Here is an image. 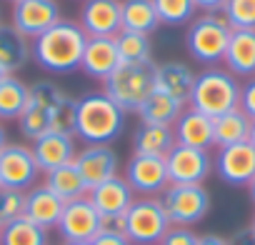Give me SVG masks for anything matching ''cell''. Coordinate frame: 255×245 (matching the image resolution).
<instances>
[{"instance_id": "1", "label": "cell", "mask_w": 255, "mask_h": 245, "mask_svg": "<svg viewBox=\"0 0 255 245\" xmlns=\"http://www.w3.org/2000/svg\"><path fill=\"white\" fill-rule=\"evenodd\" d=\"M73 115H75V100L60 85L50 80H38L30 85L28 105L18 118V122L20 133L28 140H35L53 130L73 133Z\"/></svg>"}, {"instance_id": "2", "label": "cell", "mask_w": 255, "mask_h": 245, "mask_svg": "<svg viewBox=\"0 0 255 245\" xmlns=\"http://www.w3.org/2000/svg\"><path fill=\"white\" fill-rule=\"evenodd\" d=\"M85 43H88V35L80 28V23L60 18L53 28L33 38L30 55L43 70L53 75H68L80 68Z\"/></svg>"}, {"instance_id": "3", "label": "cell", "mask_w": 255, "mask_h": 245, "mask_svg": "<svg viewBox=\"0 0 255 245\" xmlns=\"http://www.w3.org/2000/svg\"><path fill=\"white\" fill-rule=\"evenodd\" d=\"M125 125V113L105 95L88 93L75 100L73 135L85 145H110Z\"/></svg>"}, {"instance_id": "4", "label": "cell", "mask_w": 255, "mask_h": 245, "mask_svg": "<svg viewBox=\"0 0 255 245\" xmlns=\"http://www.w3.org/2000/svg\"><path fill=\"white\" fill-rule=\"evenodd\" d=\"M188 103L193 110L215 120L240 108V83L233 73L223 68H208L200 75H195V85L190 90Z\"/></svg>"}, {"instance_id": "5", "label": "cell", "mask_w": 255, "mask_h": 245, "mask_svg": "<svg viewBox=\"0 0 255 245\" xmlns=\"http://www.w3.org/2000/svg\"><path fill=\"white\" fill-rule=\"evenodd\" d=\"M153 65H133V63H120L105 80L103 93L123 110V113H138L143 103L155 90L153 85Z\"/></svg>"}, {"instance_id": "6", "label": "cell", "mask_w": 255, "mask_h": 245, "mask_svg": "<svg viewBox=\"0 0 255 245\" xmlns=\"http://www.w3.org/2000/svg\"><path fill=\"white\" fill-rule=\"evenodd\" d=\"M230 33L233 28L220 13H203L200 18L190 20V28L185 33V48L193 60L203 65H215L225 58Z\"/></svg>"}, {"instance_id": "7", "label": "cell", "mask_w": 255, "mask_h": 245, "mask_svg": "<svg viewBox=\"0 0 255 245\" xmlns=\"http://www.w3.org/2000/svg\"><path fill=\"white\" fill-rule=\"evenodd\" d=\"M125 238L133 245H158L170 230L168 213L160 198H140L125 210Z\"/></svg>"}, {"instance_id": "8", "label": "cell", "mask_w": 255, "mask_h": 245, "mask_svg": "<svg viewBox=\"0 0 255 245\" xmlns=\"http://www.w3.org/2000/svg\"><path fill=\"white\" fill-rule=\"evenodd\" d=\"M170 225H195L210 210V193L205 185H168L160 195Z\"/></svg>"}, {"instance_id": "9", "label": "cell", "mask_w": 255, "mask_h": 245, "mask_svg": "<svg viewBox=\"0 0 255 245\" xmlns=\"http://www.w3.org/2000/svg\"><path fill=\"white\" fill-rule=\"evenodd\" d=\"M40 175V168L35 163L33 148L23 143H8L0 150V188L13 190H30Z\"/></svg>"}, {"instance_id": "10", "label": "cell", "mask_w": 255, "mask_h": 245, "mask_svg": "<svg viewBox=\"0 0 255 245\" xmlns=\"http://www.w3.org/2000/svg\"><path fill=\"white\" fill-rule=\"evenodd\" d=\"M165 168L170 185H203V180L213 173V158L208 150L175 143L165 155Z\"/></svg>"}, {"instance_id": "11", "label": "cell", "mask_w": 255, "mask_h": 245, "mask_svg": "<svg viewBox=\"0 0 255 245\" xmlns=\"http://www.w3.org/2000/svg\"><path fill=\"white\" fill-rule=\"evenodd\" d=\"M55 228L63 243H93V238L100 233V213L88 200V195L68 200Z\"/></svg>"}, {"instance_id": "12", "label": "cell", "mask_w": 255, "mask_h": 245, "mask_svg": "<svg viewBox=\"0 0 255 245\" xmlns=\"http://www.w3.org/2000/svg\"><path fill=\"white\" fill-rule=\"evenodd\" d=\"M125 180H128V185L133 188L135 195H143V198L163 195V190L170 185L165 158L133 155L130 163H128V168H125Z\"/></svg>"}, {"instance_id": "13", "label": "cell", "mask_w": 255, "mask_h": 245, "mask_svg": "<svg viewBox=\"0 0 255 245\" xmlns=\"http://www.w3.org/2000/svg\"><path fill=\"white\" fill-rule=\"evenodd\" d=\"M60 20L58 0H20L13 3V28L28 40L38 38Z\"/></svg>"}, {"instance_id": "14", "label": "cell", "mask_w": 255, "mask_h": 245, "mask_svg": "<svg viewBox=\"0 0 255 245\" xmlns=\"http://www.w3.org/2000/svg\"><path fill=\"white\" fill-rule=\"evenodd\" d=\"M213 168L228 185H248L255 178V148L250 143L218 148Z\"/></svg>"}, {"instance_id": "15", "label": "cell", "mask_w": 255, "mask_h": 245, "mask_svg": "<svg viewBox=\"0 0 255 245\" xmlns=\"http://www.w3.org/2000/svg\"><path fill=\"white\" fill-rule=\"evenodd\" d=\"M123 0H83L80 5V28L88 38H115L123 30L120 20Z\"/></svg>"}, {"instance_id": "16", "label": "cell", "mask_w": 255, "mask_h": 245, "mask_svg": "<svg viewBox=\"0 0 255 245\" xmlns=\"http://www.w3.org/2000/svg\"><path fill=\"white\" fill-rule=\"evenodd\" d=\"M78 138L73 133H63V130H53L45 133L40 138L33 140V155L35 163L40 168V173H50L60 165H68L75 160L78 155Z\"/></svg>"}, {"instance_id": "17", "label": "cell", "mask_w": 255, "mask_h": 245, "mask_svg": "<svg viewBox=\"0 0 255 245\" xmlns=\"http://www.w3.org/2000/svg\"><path fill=\"white\" fill-rule=\"evenodd\" d=\"M75 165L80 170V175L85 178L88 188H95L110 178L118 175V153L113 150V145H85L83 150H78L75 155Z\"/></svg>"}, {"instance_id": "18", "label": "cell", "mask_w": 255, "mask_h": 245, "mask_svg": "<svg viewBox=\"0 0 255 245\" xmlns=\"http://www.w3.org/2000/svg\"><path fill=\"white\" fill-rule=\"evenodd\" d=\"M88 200L95 205V210L100 213V218H108V215H125V210L133 205L135 200V193L133 188L128 185L125 178L115 175L95 188L88 190Z\"/></svg>"}, {"instance_id": "19", "label": "cell", "mask_w": 255, "mask_h": 245, "mask_svg": "<svg viewBox=\"0 0 255 245\" xmlns=\"http://www.w3.org/2000/svg\"><path fill=\"white\" fill-rule=\"evenodd\" d=\"M153 85L158 93H165L180 103H188L190 90L195 85V73L190 70V65L180 60H168V63L153 65Z\"/></svg>"}, {"instance_id": "20", "label": "cell", "mask_w": 255, "mask_h": 245, "mask_svg": "<svg viewBox=\"0 0 255 245\" xmlns=\"http://www.w3.org/2000/svg\"><path fill=\"white\" fill-rule=\"evenodd\" d=\"M63 208H65V200H60L45 183L25 190V213L23 215L43 230H50L58 225Z\"/></svg>"}, {"instance_id": "21", "label": "cell", "mask_w": 255, "mask_h": 245, "mask_svg": "<svg viewBox=\"0 0 255 245\" xmlns=\"http://www.w3.org/2000/svg\"><path fill=\"white\" fill-rule=\"evenodd\" d=\"M175 133V143L188 145V148H198V150H210L215 145L213 138V118L188 108L180 113V118L175 120L173 125Z\"/></svg>"}, {"instance_id": "22", "label": "cell", "mask_w": 255, "mask_h": 245, "mask_svg": "<svg viewBox=\"0 0 255 245\" xmlns=\"http://www.w3.org/2000/svg\"><path fill=\"white\" fill-rule=\"evenodd\" d=\"M118 65L120 58H118L115 38H88L80 60V70L85 75H90L93 80H105Z\"/></svg>"}, {"instance_id": "23", "label": "cell", "mask_w": 255, "mask_h": 245, "mask_svg": "<svg viewBox=\"0 0 255 245\" xmlns=\"http://www.w3.org/2000/svg\"><path fill=\"white\" fill-rule=\"evenodd\" d=\"M223 63L235 78H255V30H233Z\"/></svg>"}, {"instance_id": "24", "label": "cell", "mask_w": 255, "mask_h": 245, "mask_svg": "<svg viewBox=\"0 0 255 245\" xmlns=\"http://www.w3.org/2000/svg\"><path fill=\"white\" fill-rule=\"evenodd\" d=\"M175 145V133L170 125H145L140 122L133 135V155L165 158Z\"/></svg>"}, {"instance_id": "25", "label": "cell", "mask_w": 255, "mask_h": 245, "mask_svg": "<svg viewBox=\"0 0 255 245\" xmlns=\"http://www.w3.org/2000/svg\"><path fill=\"white\" fill-rule=\"evenodd\" d=\"M120 20H123V30L140 33V35H150L160 25V18L155 13L153 0H123L120 3Z\"/></svg>"}, {"instance_id": "26", "label": "cell", "mask_w": 255, "mask_h": 245, "mask_svg": "<svg viewBox=\"0 0 255 245\" xmlns=\"http://www.w3.org/2000/svg\"><path fill=\"white\" fill-rule=\"evenodd\" d=\"M250 125L253 120L240 110H230L220 118L213 120V138H215V145L218 148H228V145H238V143H248L250 138Z\"/></svg>"}, {"instance_id": "27", "label": "cell", "mask_w": 255, "mask_h": 245, "mask_svg": "<svg viewBox=\"0 0 255 245\" xmlns=\"http://www.w3.org/2000/svg\"><path fill=\"white\" fill-rule=\"evenodd\" d=\"M30 60V43L25 35H20L13 25L0 23V68L5 73L20 70Z\"/></svg>"}, {"instance_id": "28", "label": "cell", "mask_w": 255, "mask_h": 245, "mask_svg": "<svg viewBox=\"0 0 255 245\" xmlns=\"http://www.w3.org/2000/svg\"><path fill=\"white\" fill-rule=\"evenodd\" d=\"M45 185L60 198V200H78V198H85L88 195V183H85V178L80 175V170H78V165H75V160L73 163H68V165H60V168H55V170H50V173H45Z\"/></svg>"}, {"instance_id": "29", "label": "cell", "mask_w": 255, "mask_h": 245, "mask_svg": "<svg viewBox=\"0 0 255 245\" xmlns=\"http://www.w3.org/2000/svg\"><path fill=\"white\" fill-rule=\"evenodd\" d=\"M183 108H185V103H180V100H175L165 93L153 90L150 98L138 110V115H140V122H145V125H170L173 128L175 120L183 113Z\"/></svg>"}, {"instance_id": "30", "label": "cell", "mask_w": 255, "mask_h": 245, "mask_svg": "<svg viewBox=\"0 0 255 245\" xmlns=\"http://www.w3.org/2000/svg\"><path fill=\"white\" fill-rule=\"evenodd\" d=\"M115 48L120 63H133V65H148L153 63V45L148 35L130 33V30H120L115 35Z\"/></svg>"}, {"instance_id": "31", "label": "cell", "mask_w": 255, "mask_h": 245, "mask_svg": "<svg viewBox=\"0 0 255 245\" xmlns=\"http://www.w3.org/2000/svg\"><path fill=\"white\" fill-rule=\"evenodd\" d=\"M28 95H30V85L10 75L0 85V120H18L28 105Z\"/></svg>"}, {"instance_id": "32", "label": "cell", "mask_w": 255, "mask_h": 245, "mask_svg": "<svg viewBox=\"0 0 255 245\" xmlns=\"http://www.w3.org/2000/svg\"><path fill=\"white\" fill-rule=\"evenodd\" d=\"M0 245H48V230L30 223L25 215L3 225L0 230Z\"/></svg>"}, {"instance_id": "33", "label": "cell", "mask_w": 255, "mask_h": 245, "mask_svg": "<svg viewBox=\"0 0 255 245\" xmlns=\"http://www.w3.org/2000/svg\"><path fill=\"white\" fill-rule=\"evenodd\" d=\"M153 5L163 25H185L198 10L193 0H153Z\"/></svg>"}, {"instance_id": "34", "label": "cell", "mask_w": 255, "mask_h": 245, "mask_svg": "<svg viewBox=\"0 0 255 245\" xmlns=\"http://www.w3.org/2000/svg\"><path fill=\"white\" fill-rule=\"evenodd\" d=\"M220 13L233 30H255V0H225Z\"/></svg>"}, {"instance_id": "35", "label": "cell", "mask_w": 255, "mask_h": 245, "mask_svg": "<svg viewBox=\"0 0 255 245\" xmlns=\"http://www.w3.org/2000/svg\"><path fill=\"white\" fill-rule=\"evenodd\" d=\"M25 213V193L13 188H0V225H8Z\"/></svg>"}, {"instance_id": "36", "label": "cell", "mask_w": 255, "mask_h": 245, "mask_svg": "<svg viewBox=\"0 0 255 245\" xmlns=\"http://www.w3.org/2000/svg\"><path fill=\"white\" fill-rule=\"evenodd\" d=\"M158 245H200V235L193 228L185 225H170V230L163 235Z\"/></svg>"}, {"instance_id": "37", "label": "cell", "mask_w": 255, "mask_h": 245, "mask_svg": "<svg viewBox=\"0 0 255 245\" xmlns=\"http://www.w3.org/2000/svg\"><path fill=\"white\" fill-rule=\"evenodd\" d=\"M240 110L255 120V78H248V83L240 85Z\"/></svg>"}, {"instance_id": "38", "label": "cell", "mask_w": 255, "mask_h": 245, "mask_svg": "<svg viewBox=\"0 0 255 245\" xmlns=\"http://www.w3.org/2000/svg\"><path fill=\"white\" fill-rule=\"evenodd\" d=\"M93 245H133L123 233H98L93 238Z\"/></svg>"}, {"instance_id": "39", "label": "cell", "mask_w": 255, "mask_h": 245, "mask_svg": "<svg viewBox=\"0 0 255 245\" xmlns=\"http://www.w3.org/2000/svg\"><path fill=\"white\" fill-rule=\"evenodd\" d=\"M193 3L203 13H220L223 5H225V0H193Z\"/></svg>"}, {"instance_id": "40", "label": "cell", "mask_w": 255, "mask_h": 245, "mask_svg": "<svg viewBox=\"0 0 255 245\" xmlns=\"http://www.w3.org/2000/svg\"><path fill=\"white\" fill-rule=\"evenodd\" d=\"M230 245H255V235H253V230L248 228V230L238 233V235L230 240Z\"/></svg>"}, {"instance_id": "41", "label": "cell", "mask_w": 255, "mask_h": 245, "mask_svg": "<svg viewBox=\"0 0 255 245\" xmlns=\"http://www.w3.org/2000/svg\"><path fill=\"white\" fill-rule=\"evenodd\" d=\"M200 245H230V240L223 238V235L208 233V235H200Z\"/></svg>"}, {"instance_id": "42", "label": "cell", "mask_w": 255, "mask_h": 245, "mask_svg": "<svg viewBox=\"0 0 255 245\" xmlns=\"http://www.w3.org/2000/svg\"><path fill=\"white\" fill-rule=\"evenodd\" d=\"M8 145V133H5V128L3 125H0V150H3Z\"/></svg>"}, {"instance_id": "43", "label": "cell", "mask_w": 255, "mask_h": 245, "mask_svg": "<svg viewBox=\"0 0 255 245\" xmlns=\"http://www.w3.org/2000/svg\"><path fill=\"white\" fill-rule=\"evenodd\" d=\"M248 193H250V200L255 203V178H253V180L248 183Z\"/></svg>"}, {"instance_id": "44", "label": "cell", "mask_w": 255, "mask_h": 245, "mask_svg": "<svg viewBox=\"0 0 255 245\" xmlns=\"http://www.w3.org/2000/svg\"><path fill=\"white\" fill-rule=\"evenodd\" d=\"M248 143L255 148V120H253V125H250V138H248Z\"/></svg>"}, {"instance_id": "45", "label": "cell", "mask_w": 255, "mask_h": 245, "mask_svg": "<svg viewBox=\"0 0 255 245\" xmlns=\"http://www.w3.org/2000/svg\"><path fill=\"white\" fill-rule=\"evenodd\" d=\"M8 78H10V73H5V70H3V68H0V85H3V83H5V80H8Z\"/></svg>"}, {"instance_id": "46", "label": "cell", "mask_w": 255, "mask_h": 245, "mask_svg": "<svg viewBox=\"0 0 255 245\" xmlns=\"http://www.w3.org/2000/svg\"><path fill=\"white\" fill-rule=\"evenodd\" d=\"M63 245H93V243H63Z\"/></svg>"}, {"instance_id": "47", "label": "cell", "mask_w": 255, "mask_h": 245, "mask_svg": "<svg viewBox=\"0 0 255 245\" xmlns=\"http://www.w3.org/2000/svg\"><path fill=\"white\" fill-rule=\"evenodd\" d=\"M250 230H253V235H255V215H253V223H250Z\"/></svg>"}, {"instance_id": "48", "label": "cell", "mask_w": 255, "mask_h": 245, "mask_svg": "<svg viewBox=\"0 0 255 245\" xmlns=\"http://www.w3.org/2000/svg\"><path fill=\"white\" fill-rule=\"evenodd\" d=\"M10 3H20V0H10Z\"/></svg>"}, {"instance_id": "49", "label": "cell", "mask_w": 255, "mask_h": 245, "mask_svg": "<svg viewBox=\"0 0 255 245\" xmlns=\"http://www.w3.org/2000/svg\"><path fill=\"white\" fill-rule=\"evenodd\" d=\"M0 230H3V225H0Z\"/></svg>"}]
</instances>
